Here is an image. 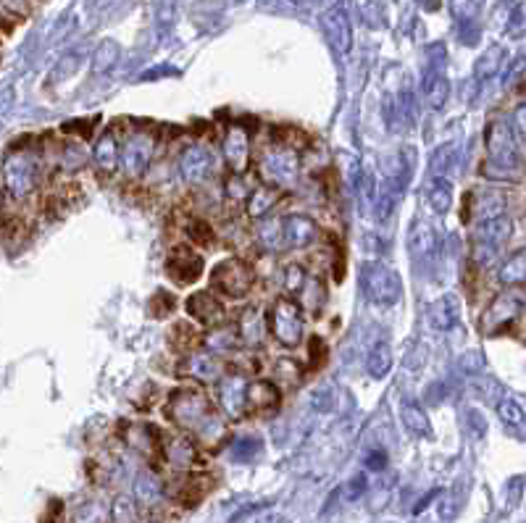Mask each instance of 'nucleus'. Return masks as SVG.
Segmentation results:
<instances>
[{
  "label": "nucleus",
  "mask_w": 526,
  "mask_h": 523,
  "mask_svg": "<svg viewBox=\"0 0 526 523\" xmlns=\"http://www.w3.org/2000/svg\"><path fill=\"white\" fill-rule=\"evenodd\" d=\"M218 402L232 416L240 418L248 408V384L243 376H229L218 381Z\"/></svg>",
  "instance_id": "9d476101"
},
{
  "label": "nucleus",
  "mask_w": 526,
  "mask_h": 523,
  "mask_svg": "<svg viewBox=\"0 0 526 523\" xmlns=\"http://www.w3.org/2000/svg\"><path fill=\"white\" fill-rule=\"evenodd\" d=\"M163 450H166V458H169V463H174L177 468H192L195 455H198L192 436H174L169 445H163Z\"/></svg>",
  "instance_id": "2eb2a0df"
},
{
  "label": "nucleus",
  "mask_w": 526,
  "mask_h": 523,
  "mask_svg": "<svg viewBox=\"0 0 526 523\" xmlns=\"http://www.w3.org/2000/svg\"><path fill=\"white\" fill-rule=\"evenodd\" d=\"M500 416H503L505 421H513L516 427H521V424H524V410H521V405H519V402H508V405H503V408H500Z\"/></svg>",
  "instance_id": "bb28decb"
},
{
  "label": "nucleus",
  "mask_w": 526,
  "mask_h": 523,
  "mask_svg": "<svg viewBox=\"0 0 526 523\" xmlns=\"http://www.w3.org/2000/svg\"><path fill=\"white\" fill-rule=\"evenodd\" d=\"M392 366V361H390V347L384 344H379L376 350L372 353V358H369V371H372L374 376H384L387 371Z\"/></svg>",
  "instance_id": "393cba45"
},
{
  "label": "nucleus",
  "mask_w": 526,
  "mask_h": 523,
  "mask_svg": "<svg viewBox=\"0 0 526 523\" xmlns=\"http://www.w3.org/2000/svg\"><path fill=\"white\" fill-rule=\"evenodd\" d=\"M269 329L284 347H298L303 339V310L292 298H279L269 310Z\"/></svg>",
  "instance_id": "20e7f679"
},
{
  "label": "nucleus",
  "mask_w": 526,
  "mask_h": 523,
  "mask_svg": "<svg viewBox=\"0 0 526 523\" xmlns=\"http://www.w3.org/2000/svg\"><path fill=\"white\" fill-rule=\"evenodd\" d=\"M224 155L226 163L232 166L235 174H245L253 166V151H250V137L243 126H232L226 140H224Z\"/></svg>",
  "instance_id": "6e6552de"
},
{
  "label": "nucleus",
  "mask_w": 526,
  "mask_h": 523,
  "mask_svg": "<svg viewBox=\"0 0 526 523\" xmlns=\"http://www.w3.org/2000/svg\"><path fill=\"white\" fill-rule=\"evenodd\" d=\"M279 402V390L274 381H253L248 387V405L255 410H269Z\"/></svg>",
  "instance_id": "f3484780"
},
{
  "label": "nucleus",
  "mask_w": 526,
  "mask_h": 523,
  "mask_svg": "<svg viewBox=\"0 0 526 523\" xmlns=\"http://www.w3.org/2000/svg\"><path fill=\"white\" fill-rule=\"evenodd\" d=\"M281 229H284V243L298 247L313 243L316 234H318L316 224L310 218H306V216H290V218H284L281 221Z\"/></svg>",
  "instance_id": "ddd939ff"
},
{
  "label": "nucleus",
  "mask_w": 526,
  "mask_h": 523,
  "mask_svg": "<svg viewBox=\"0 0 526 523\" xmlns=\"http://www.w3.org/2000/svg\"><path fill=\"white\" fill-rule=\"evenodd\" d=\"M258 240L269 247V250H277V247L284 243V229H281V221H279V218H266V221L261 224V234H258Z\"/></svg>",
  "instance_id": "4be33fe9"
},
{
  "label": "nucleus",
  "mask_w": 526,
  "mask_h": 523,
  "mask_svg": "<svg viewBox=\"0 0 526 523\" xmlns=\"http://www.w3.org/2000/svg\"><path fill=\"white\" fill-rule=\"evenodd\" d=\"M3 208H5V195H3V187H0V214H3Z\"/></svg>",
  "instance_id": "cd10ccee"
},
{
  "label": "nucleus",
  "mask_w": 526,
  "mask_h": 523,
  "mask_svg": "<svg viewBox=\"0 0 526 523\" xmlns=\"http://www.w3.org/2000/svg\"><path fill=\"white\" fill-rule=\"evenodd\" d=\"M171 344H174L177 350H182V353L195 350V347L200 344V332H198V326H192V324H177V326H174V335H171Z\"/></svg>",
  "instance_id": "412c9836"
},
{
  "label": "nucleus",
  "mask_w": 526,
  "mask_h": 523,
  "mask_svg": "<svg viewBox=\"0 0 526 523\" xmlns=\"http://www.w3.org/2000/svg\"><path fill=\"white\" fill-rule=\"evenodd\" d=\"M284 281H287V292H290V295H298V289L306 284V271H303L300 266H290Z\"/></svg>",
  "instance_id": "a878e982"
},
{
  "label": "nucleus",
  "mask_w": 526,
  "mask_h": 523,
  "mask_svg": "<svg viewBox=\"0 0 526 523\" xmlns=\"http://www.w3.org/2000/svg\"><path fill=\"white\" fill-rule=\"evenodd\" d=\"M324 298H327V289L318 279H306V284L298 289V308L306 310V313H318L324 306Z\"/></svg>",
  "instance_id": "dca6fc26"
},
{
  "label": "nucleus",
  "mask_w": 526,
  "mask_h": 523,
  "mask_svg": "<svg viewBox=\"0 0 526 523\" xmlns=\"http://www.w3.org/2000/svg\"><path fill=\"white\" fill-rule=\"evenodd\" d=\"M366 292L376 303H395L401 298V279L384 266H372L366 271Z\"/></svg>",
  "instance_id": "1a4fd4ad"
},
{
  "label": "nucleus",
  "mask_w": 526,
  "mask_h": 523,
  "mask_svg": "<svg viewBox=\"0 0 526 523\" xmlns=\"http://www.w3.org/2000/svg\"><path fill=\"white\" fill-rule=\"evenodd\" d=\"M169 416L182 427V429L200 431L206 429L217 416L211 413V402L208 398L200 392V390H180L174 398H171V405H169Z\"/></svg>",
  "instance_id": "f03ea898"
},
{
  "label": "nucleus",
  "mask_w": 526,
  "mask_h": 523,
  "mask_svg": "<svg viewBox=\"0 0 526 523\" xmlns=\"http://www.w3.org/2000/svg\"><path fill=\"white\" fill-rule=\"evenodd\" d=\"M182 171L192 185H200L214 171V155L206 148H187L182 153Z\"/></svg>",
  "instance_id": "f8f14e48"
},
{
  "label": "nucleus",
  "mask_w": 526,
  "mask_h": 523,
  "mask_svg": "<svg viewBox=\"0 0 526 523\" xmlns=\"http://www.w3.org/2000/svg\"><path fill=\"white\" fill-rule=\"evenodd\" d=\"M524 277H526L524 252H519V255H513V258L508 261V266L503 269V281H505V284H521Z\"/></svg>",
  "instance_id": "5701e85b"
},
{
  "label": "nucleus",
  "mask_w": 526,
  "mask_h": 523,
  "mask_svg": "<svg viewBox=\"0 0 526 523\" xmlns=\"http://www.w3.org/2000/svg\"><path fill=\"white\" fill-rule=\"evenodd\" d=\"M185 371L192 376V381H221L224 379V363L211 355H192L187 361Z\"/></svg>",
  "instance_id": "4468645a"
},
{
  "label": "nucleus",
  "mask_w": 526,
  "mask_h": 523,
  "mask_svg": "<svg viewBox=\"0 0 526 523\" xmlns=\"http://www.w3.org/2000/svg\"><path fill=\"white\" fill-rule=\"evenodd\" d=\"M258 169H261V179L266 182V187H277L279 189V187L290 185L298 177V169H300L298 151H292L287 145L269 148L258 158Z\"/></svg>",
  "instance_id": "39448f33"
},
{
  "label": "nucleus",
  "mask_w": 526,
  "mask_h": 523,
  "mask_svg": "<svg viewBox=\"0 0 526 523\" xmlns=\"http://www.w3.org/2000/svg\"><path fill=\"white\" fill-rule=\"evenodd\" d=\"M279 189L277 187H263L258 192H253L248 197V214L255 218H263L266 214H272V208L277 206Z\"/></svg>",
  "instance_id": "aec40b11"
},
{
  "label": "nucleus",
  "mask_w": 526,
  "mask_h": 523,
  "mask_svg": "<svg viewBox=\"0 0 526 523\" xmlns=\"http://www.w3.org/2000/svg\"><path fill=\"white\" fill-rule=\"evenodd\" d=\"M95 161L103 171H116L119 166V148H116V137L114 134H103L97 148H95Z\"/></svg>",
  "instance_id": "6ab92c4d"
},
{
  "label": "nucleus",
  "mask_w": 526,
  "mask_h": 523,
  "mask_svg": "<svg viewBox=\"0 0 526 523\" xmlns=\"http://www.w3.org/2000/svg\"><path fill=\"white\" fill-rule=\"evenodd\" d=\"M166 271L177 284H192L203 274V258L192 247H177L166 263Z\"/></svg>",
  "instance_id": "0eeeda50"
},
{
  "label": "nucleus",
  "mask_w": 526,
  "mask_h": 523,
  "mask_svg": "<svg viewBox=\"0 0 526 523\" xmlns=\"http://www.w3.org/2000/svg\"><path fill=\"white\" fill-rule=\"evenodd\" d=\"M42 179V166L40 158L32 151H11L3 158L0 166V187L5 195V203H27L32 195L37 192Z\"/></svg>",
  "instance_id": "f257e3e1"
},
{
  "label": "nucleus",
  "mask_w": 526,
  "mask_h": 523,
  "mask_svg": "<svg viewBox=\"0 0 526 523\" xmlns=\"http://www.w3.org/2000/svg\"><path fill=\"white\" fill-rule=\"evenodd\" d=\"M187 232H189V240H192L195 245H211V243H214L211 226H208L206 221H200V218H192V221L187 224Z\"/></svg>",
  "instance_id": "b1692460"
},
{
  "label": "nucleus",
  "mask_w": 526,
  "mask_h": 523,
  "mask_svg": "<svg viewBox=\"0 0 526 523\" xmlns=\"http://www.w3.org/2000/svg\"><path fill=\"white\" fill-rule=\"evenodd\" d=\"M187 310H189V316H192L198 324H203V326H214V329H217V326L224 324V306L218 303L211 292H198V295H192V298L187 300Z\"/></svg>",
  "instance_id": "9b49d317"
},
{
  "label": "nucleus",
  "mask_w": 526,
  "mask_h": 523,
  "mask_svg": "<svg viewBox=\"0 0 526 523\" xmlns=\"http://www.w3.org/2000/svg\"><path fill=\"white\" fill-rule=\"evenodd\" d=\"M151 158H153V137L148 132H132L126 137L125 151L119 153V161H125L126 174H143Z\"/></svg>",
  "instance_id": "423d86ee"
},
{
  "label": "nucleus",
  "mask_w": 526,
  "mask_h": 523,
  "mask_svg": "<svg viewBox=\"0 0 526 523\" xmlns=\"http://www.w3.org/2000/svg\"><path fill=\"white\" fill-rule=\"evenodd\" d=\"M214 289L221 292L224 298L243 300L255 284V271L253 266L240 261V258H226L214 269Z\"/></svg>",
  "instance_id": "7ed1b4c3"
},
{
  "label": "nucleus",
  "mask_w": 526,
  "mask_h": 523,
  "mask_svg": "<svg viewBox=\"0 0 526 523\" xmlns=\"http://www.w3.org/2000/svg\"><path fill=\"white\" fill-rule=\"evenodd\" d=\"M237 339H243L245 344H258L261 337H263V318H261V313L255 308L245 310L243 316H240V321H237Z\"/></svg>",
  "instance_id": "a211bd4d"
}]
</instances>
